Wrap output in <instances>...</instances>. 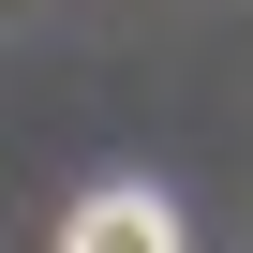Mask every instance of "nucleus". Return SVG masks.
Wrapping results in <instances>:
<instances>
[{"mask_svg":"<svg viewBox=\"0 0 253 253\" xmlns=\"http://www.w3.org/2000/svg\"><path fill=\"white\" fill-rule=\"evenodd\" d=\"M60 253H179V209H164L149 179H104V194H75Z\"/></svg>","mask_w":253,"mask_h":253,"instance_id":"f257e3e1","label":"nucleus"}]
</instances>
